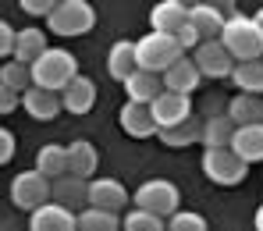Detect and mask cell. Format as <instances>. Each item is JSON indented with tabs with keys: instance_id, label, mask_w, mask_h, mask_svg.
Returning <instances> with one entry per match:
<instances>
[{
	"instance_id": "cell-1",
	"label": "cell",
	"mask_w": 263,
	"mask_h": 231,
	"mask_svg": "<svg viewBox=\"0 0 263 231\" xmlns=\"http://www.w3.org/2000/svg\"><path fill=\"white\" fill-rule=\"evenodd\" d=\"M220 43L235 57V64L263 61V29L256 25V18H249V14H231L228 25H224V32H220Z\"/></svg>"
},
{
	"instance_id": "cell-2",
	"label": "cell",
	"mask_w": 263,
	"mask_h": 231,
	"mask_svg": "<svg viewBox=\"0 0 263 231\" xmlns=\"http://www.w3.org/2000/svg\"><path fill=\"white\" fill-rule=\"evenodd\" d=\"M75 79H79V61H75V53H68L61 46H50L43 57L32 64V86L36 89L64 92Z\"/></svg>"
},
{
	"instance_id": "cell-3",
	"label": "cell",
	"mask_w": 263,
	"mask_h": 231,
	"mask_svg": "<svg viewBox=\"0 0 263 231\" xmlns=\"http://www.w3.org/2000/svg\"><path fill=\"white\" fill-rule=\"evenodd\" d=\"M185 57V50L175 36H164V32H146L142 40H135V61H139V71H149V75H160L167 68H175L178 61Z\"/></svg>"
},
{
	"instance_id": "cell-4",
	"label": "cell",
	"mask_w": 263,
	"mask_h": 231,
	"mask_svg": "<svg viewBox=\"0 0 263 231\" xmlns=\"http://www.w3.org/2000/svg\"><path fill=\"white\" fill-rule=\"evenodd\" d=\"M46 25L61 40L86 36V32H92V25H96V11H92V4H86V0H57V7L46 18Z\"/></svg>"
},
{
	"instance_id": "cell-5",
	"label": "cell",
	"mask_w": 263,
	"mask_h": 231,
	"mask_svg": "<svg viewBox=\"0 0 263 231\" xmlns=\"http://www.w3.org/2000/svg\"><path fill=\"white\" fill-rule=\"evenodd\" d=\"M135 210H146V214H157L160 221L167 217H175L178 206H181V192H178L175 182H167V178H149V182H142L135 188Z\"/></svg>"
},
{
	"instance_id": "cell-6",
	"label": "cell",
	"mask_w": 263,
	"mask_h": 231,
	"mask_svg": "<svg viewBox=\"0 0 263 231\" xmlns=\"http://www.w3.org/2000/svg\"><path fill=\"white\" fill-rule=\"evenodd\" d=\"M50 178H43L36 167L32 171H22V175H14V182H11V203L18 206V210H40L46 203H53L50 199Z\"/></svg>"
},
{
	"instance_id": "cell-7",
	"label": "cell",
	"mask_w": 263,
	"mask_h": 231,
	"mask_svg": "<svg viewBox=\"0 0 263 231\" xmlns=\"http://www.w3.org/2000/svg\"><path fill=\"white\" fill-rule=\"evenodd\" d=\"M203 175L210 178L214 185H242L246 175H249V164L238 160L231 149H206L203 153Z\"/></svg>"
},
{
	"instance_id": "cell-8",
	"label": "cell",
	"mask_w": 263,
	"mask_h": 231,
	"mask_svg": "<svg viewBox=\"0 0 263 231\" xmlns=\"http://www.w3.org/2000/svg\"><path fill=\"white\" fill-rule=\"evenodd\" d=\"M149 114H153V125H157V136L167 132V128H178L192 118V100L181 96V92H160L153 103H149Z\"/></svg>"
},
{
	"instance_id": "cell-9",
	"label": "cell",
	"mask_w": 263,
	"mask_h": 231,
	"mask_svg": "<svg viewBox=\"0 0 263 231\" xmlns=\"http://www.w3.org/2000/svg\"><path fill=\"white\" fill-rule=\"evenodd\" d=\"M192 61H196V68H199L203 79H231V71H235V57L224 50L220 40L199 43L192 50Z\"/></svg>"
},
{
	"instance_id": "cell-10",
	"label": "cell",
	"mask_w": 263,
	"mask_h": 231,
	"mask_svg": "<svg viewBox=\"0 0 263 231\" xmlns=\"http://www.w3.org/2000/svg\"><path fill=\"white\" fill-rule=\"evenodd\" d=\"M29 231H79V214H71L68 206L46 203L29 214Z\"/></svg>"
},
{
	"instance_id": "cell-11",
	"label": "cell",
	"mask_w": 263,
	"mask_h": 231,
	"mask_svg": "<svg viewBox=\"0 0 263 231\" xmlns=\"http://www.w3.org/2000/svg\"><path fill=\"white\" fill-rule=\"evenodd\" d=\"M189 25L199 32L203 43H210V40H220V32L228 25V14L220 11L217 4H192L189 7Z\"/></svg>"
},
{
	"instance_id": "cell-12",
	"label": "cell",
	"mask_w": 263,
	"mask_h": 231,
	"mask_svg": "<svg viewBox=\"0 0 263 231\" xmlns=\"http://www.w3.org/2000/svg\"><path fill=\"white\" fill-rule=\"evenodd\" d=\"M125 203H128V192H125V185L118 182V178H96V182H89V206L92 210L118 214V210H125Z\"/></svg>"
},
{
	"instance_id": "cell-13",
	"label": "cell",
	"mask_w": 263,
	"mask_h": 231,
	"mask_svg": "<svg viewBox=\"0 0 263 231\" xmlns=\"http://www.w3.org/2000/svg\"><path fill=\"white\" fill-rule=\"evenodd\" d=\"M149 25H153V32L178 36V32L189 25V7H185L181 0H160V4H153V11H149Z\"/></svg>"
},
{
	"instance_id": "cell-14",
	"label": "cell",
	"mask_w": 263,
	"mask_h": 231,
	"mask_svg": "<svg viewBox=\"0 0 263 231\" xmlns=\"http://www.w3.org/2000/svg\"><path fill=\"white\" fill-rule=\"evenodd\" d=\"M50 199L57 206H68L71 214L75 210L82 214V206H89V182L86 178H75V175H64V178H57L50 185Z\"/></svg>"
},
{
	"instance_id": "cell-15",
	"label": "cell",
	"mask_w": 263,
	"mask_h": 231,
	"mask_svg": "<svg viewBox=\"0 0 263 231\" xmlns=\"http://www.w3.org/2000/svg\"><path fill=\"white\" fill-rule=\"evenodd\" d=\"M22 107H25V114L32 118V121H53L61 110H64V103H61V92H50V89H32L22 92Z\"/></svg>"
},
{
	"instance_id": "cell-16",
	"label": "cell",
	"mask_w": 263,
	"mask_h": 231,
	"mask_svg": "<svg viewBox=\"0 0 263 231\" xmlns=\"http://www.w3.org/2000/svg\"><path fill=\"white\" fill-rule=\"evenodd\" d=\"M199 82H203V75H199V68H196L192 57H181L175 68L164 71V89H167V92H181V96H189V92H196Z\"/></svg>"
},
{
	"instance_id": "cell-17",
	"label": "cell",
	"mask_w": 263,
	"mask_h": 231,
	"mask_svg": "<svg viewBox=\"0 0 263 231\" xmlns=\"http://www.w3.org/2000/svg\"><path fill=\"white\" fill-rule=\"evenodd\" d=\"M238 160L246 164H256L263 160V125H246V128H235V139L228 146Z\"/></svg>"
},
{
	"instance_id": "cell-18",
	"label": "cell",
	"mask_w": 263,
	"mask_h": 231,
	"mask_svg": "<svg viewBox=\"0 0 263 231\" xmlns=\"http://www.w3.org/2000/svg\"><path fill=\"white\" fill-rule=\"evenodd\" d=\"M96 164H100V153H96V146L86 142V139H75V142H68V175H75V178H92L96 175Z\"/></svg>"
},
{
	"instance_id": "cell-19",
	"label": "cell",
	"mask_w": 263,
	"mask_h": 231,
	"mask_svg": "<svg viewBox=\"0 0 263 231\" xmlns=\"http://www.w3.org/2000/svg\"><path fill=\"white\" fill-rule=\"evenodd\" d=\"M118 125H121L132 139H149V136H157L153 114H149V107H142V103H125V107H121V114H118Z\"/></svg>"
},
{
	"instance_id": "cell-20",
	"label": "cell",
	"mask_w": 263,
	"mask_h": 231,
	"mask_svg": "<svg viewBox=\"0 0 263 231\" xmlns=\"http://www.w3.org/2000/svg\"><path fill=\"white\" fill-rule=\"evenodd\" d=\"M107 71H110V79H118V82H128L132 75L139 71L135 43H132V40H118V43L110 46V53H107Z\"/></svg>"
},
{
	"instance_id": "cell-21",
	"label": "cell",
	"mask_w": 263,
	"mask_h": 231,
	"mask_svg": "<svg viewBox=\"0 0 263 231\" xmlns=\"http://www.w3.org/2000/svg\"><path fill=\"white\" fill-rule=\"evenodd\" d=\"M61 103H64L68 114H89L92 103H96V82L86 79V75H79L68 89L61 92Z\"/></svg>"
},
{
	"instance_id": "cell-22",
	"label": "cell",
	"mask_w": 263,
	"mask_h": 231,
	"mask_svg": "<svg viewBox=\"0 0 263 231\" xmlns=\"http://www.w3.org/2000/svg\"><path fill=\"white\" fill-rule=\"evenodd\" d=\"M228 118L235 121V128H246V125H263V96H246V92H235L231 103H228Z\"/></svg>"
},
{
	"instance_id": "cell-23",
	"label": "cell",
	"mask_w": 263,
	"mask_h": 231,
	"mask_svg": "<svg viewBox=\"0 0 263 231\" xmlns=\"http://www.w3.org/2000/svg\"><path fill=\"white\" fill-rule=\"evenodd\" d=\"M36 171H40L43 178H50V182L64 178V175H68V146H57V142L40 146V153H36Z\"/></svg>"
},
{
	"instance_id": "cell-24",
	"label": "cell",
	"mask_w": 263,
	"mask_h": 231,
	"mask_svg": "<svg viewBox=\"0 0 263 231\" xmlns=\"http://www.w3.org/2000/svg\"><path fill=\"white\" fill-rule=\"evenodd\" d=\"M125 92H128V103L149 107V103L164 92V79H160V75H149V71H135L128 82H125Z\"/></svg>"
},
{
	"instance_id": "cell-25",
	"label": "cell",
	"mask_w": 263,
	"mask_h": 231,
	"mask_svg": "<svg viewBox=\"0 0 263 231\" xmlns=\"http://www.w3.org/2000/svg\"><path fill=\"white\" fill-rule=\"evenodd\" d=\"M46 50H50V43H46V32H43V29H18L14 61H22V64H29V68H32Z\"/></svg>"
},
{
	"instance_id": "cell-26",
	"label": "cell",
	"mask_w": 263,
	"mask_h": 231,
	"mask_svg": "<svg viewBox=\"0 0 263 231\" xmlns=\"http://www.w3.org/2000/svg\"><path fill=\"white\" fill-rule=\"evenodd\" d=\"M231 139H235V121H231L228 114H214V118L203 121V139H199V142H203L206 149H228Z\"/></svg>"
},
{
	"instance_id": "cell-27",
	"label": "cell",
	"mask_w": 263,
	"mask_h": 231,
	"mask_svg": "<svg viewBox=\"0 0 263 231\" xmlns=\"http://www.w3.org/2000/svg\"><path fill=\"white\" fill-rule=\"evenodd\" d=\"M231 82H235V89L246 92V96H263V61H246V64H235Z\"/></svg>"
},
{
	"instance_id": "cell-28",
	"label": "cell",
	"mask_w": 263,
	"mask_h": 231,
	"mask_svg": "<svg viewBox=\"0 0 263 231\" xmlns=\"http://www.w3.org/2000/svg\"><path fill=\"white\" fill-rule=\"evenodd\" d=\"M0 86H7V89L14 92H29L32 89V68L29 64H22V61H4L0 64Z\"/></svg>"
},
{
	"instance_id": "cell-29",
	"label": "cell",
	"mask_w": 263,
	"mask_h": 231,
	"mask_svg": "<svg viewBox=\"0 0 263 231\" xmlns=\"http://www.w3.org/2000/svg\"><path fill=\"white\" fill-rule=\"evenodd\" d=\"M203 139V121L199 118H189L185 125H178V128H167V132H160V142L164 146H192V142H199Z\"/></svg>"
},
{
	"instance_id": "cell-30",
	"label": "cell",
	"mask_w": 263,
	"mask_h": 231,
	"mask_svg": "<svg viewBox=\"0 0 263 231\" xmlns=\"http://www.w3.org/2000/svg\"><path fill=\"white\" fill-rule=\"evenodd\" d=\"M79 231H121L118 214H107V210H82L79 214Z\"/></svg>"
},
{
	"instance_id": "cell-31",
	"label": "cell",
	"mask_w": 263,
	"mask_h": 231,
	"mask_svg": "<svg viewBox=\"0 0 263 231\" xmlns=\"http://www.w3.org/2000/svg\"><path fill=\"white\" fill-rule=\"evenodd\" d=\"M125 231H167V224H164L157 214L128 210V214H125Z\"/></svg>"
},
{
	"instance_id": "cell-32",
	"label": "cell",
	"mask_w": 263,
	"mask_h": 231,
	"mask_svg": "<svg viewBox=\"0 0 263 231\" xmlns=\"http://www.w3.org/2000/svg\"><path fill=\"white\" fill-rule=\"evenodd\" d=\"M167 231H206V221L199 214H192V210H178L167 221Z\"/></svg>"
},
{
	"instance_id": "cell-33",
	"label": "cell",
	"mask_w": 263,
	"mask_h": 231,
	"mask_svg": "<svg viewBox=\"0 0 263 231\" xmlns=\"http://www.w3.org/2000/svg\"><path fill=\"white\" fill-rule=\"evenodd\" d=\"M14 43H18V29H11V22L0 18V57H14Z\"/></svg>"
},
{
	"instance_id": "cell-34",
	"label": "cell",
	"mask_w": 263,
	"mask_h": 231,
	"mask_svg": "<svg viewBox=\"0 0 263 231\" xmlns=\"http://www.w3.org/2000/svg\"><path fill=\"white\" fill-rule=\"evenodd\" d=\"M57 7V0H22V11L25 14H36V18H50Z\"/></svg>"
},
{
	"instance_id": "cell-35",
	"label": "cell",
	"mask_w": 263,
	"mask_h": 231,
	"mask_svg": "<svg viewBox=\"0 0 263 231\" xmlns=\"http://www.w3.org/2000/svg\"><path fill=\"white\" fill-rule=\"evenodd\" d=\"M22 107V92L7 89V86H0V114H14Z\"/></svg>"
},
{
	"instance_id": "cell-36",
	"label": "cell",
	"mask_w": 263,
	"mask_h": 231,
	"mask_svg": "<svg viewBox=\"0 0 263 231\" xmlns=\"http://www.w3.org/2000/svg\"><path fill=\"white\" fill-rule=\"evenodd\" d=\"M11 157H14V136H11L7 128H0V167H4Z\"/></svg>"
},
{
	"instance_id": "cell-37",
	"label": "cell",
	"mask_w": 263,
	"mask_h": 231,
	"mask_svg": "<svg viewBox=\"0 0 263 231\" xmlns=\"http://www.w3.org/2000/svg\"><path fill=\"white\" fill-rule=\"evenodd\" d=\"M178 43H181V50H196V46L203 43V40H199V32H196V29H192V25H185V29H181V32H178L175 36Z\"/></svg>"
},
{
	"instance_id": "cell-38",
	"label": "cell",
	"mask_w": 263,
	"mask_h": 231,
	"mask_svg": "<svg viewBox=\"0 0 263 231\" xmlns=\"http://www.w3.org/2000/svg\"><path fill=\"white\" fill-rule=\"evenodd\" d=\"M253 224H256V231H263V206L256 210V217H253Z\"/></svg>"
},
{
	"instance_id": "cell-39",
	"label": "cell",
	"mask_w": 263,
	"mask_h": 231,
	"mask_svg": "<svg viewBox=\"0 0 263 231\" xmlns=\"http://www.w3.org/2000/svg\"><path fill=\"white\" fill-rule=\"evenodd\" d=\"M253 18H256V25H260V29H263V7H260V11H256V14H253Z\"/></svg>"
}]
</instances>
